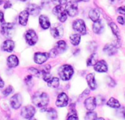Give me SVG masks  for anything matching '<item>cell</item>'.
<instances>
[{"instance_id":"obj_35","label":"cell","mask_w":125,"mask_h":120,"mask_svg":"<svg viewBox=\"0 0 125 120\" xmlns=\"http://www.w3.org/2000/svg\"><path fill=\"white\" fill-rule=\"evenodd\" d=\"M106 83H107V84H108L109 87H114L116 86V82H115V81H114L112 78H111V77H109V76L106 77Z\"/></svg>"},{"instance_id":"obj_7","label":"cell","mask_w":125,"mask_h":120,"mask_svg":"<svg viewBox=\"0 0 125 120\" xmlns=\"http://www.w3.org/2000/svg\"><path fill=\"white\" fill-rule=\"evenodd\" d=\"M25 39L29 45H34L38 40V37L35 31L33 29H29L25 34Z\"/></svg>"},{"instance_id":"obj_4","label":"cell","mask_w":125,"mask_h":120,"mask_svg":"<svg viewBox=\"0 0 125 120\" xmlns=\"http://www.w3.org/2000/svg\"><path fill=\"white\" fill-rule=\"evenodd\" d=\"M1 34L6 37L7 38L10 39L13 37L15 34V28L14 25L12 23H4L1 26Z\"/></svg>"},{"instance_id":"obj_33","label":"cell","mask_w":125,"mask_h":120,"mask_svg":"<svg viewBox=\"0 0 125 120\" xmlns=\"http://www.w3.org/2000/svg\"><path fill=\"white\" fill-rule=\"evenodd\" d=\"M29 72H30L31 76H34L36 77H39L40 76V71H39L37 69L34 68V67H30L29 69Z\"/></svg>"},{"instance_id":"obj_44","label":"cell","mask_w":125,"mask_h":120,"mask_svg":"<svg viewBox=\"0 0 125 120\" xmlns=\"http://www.w3.org/2000/svg\"><path fill=\"white\" fill-rule=\"evenodd\" d=\"M89 94V89H86L84 92H83V93L81 95V97H83V96H86V95H88Z\"/></svg>"},{"instance_id":"obj_21","label":"cell","mask_w":125,"mask_h":120,"mask_svg":"<svg viewBox=\"0 0 125 120\" xmlns=\"http://www.w3.org/2000/svg\"><path fill=\"white\" fill-rule=\"evenodd\" d=\"M86 81L88 83V85L91 90H94L97 88V83L94 78V73H89L86 76Z\"/></svg>"},{"instance_id":"obj_37","label":"cell","mask_w":125,"mask_h":120,"mask_svg":"<svg viewBox=\"0 0 125 120\" xmlns=\"http://www.w3.org/2000/svg\"><path fill=\"white\" fill-rule=\"evenodd\" d=\"M12 91H13L12 87L11 86H9L8 87H7V88L3 91V95H4V96H7V95H9L10 93H12Z\"/></svg>"},{"instance_id":"obj_47","label":"cell","mask_w":125,"mask_h":120,"mask_svg":"<svg viewBox=\"0 0 125 120\" xmlns=\"http://www.w3.org/2000/svg\"><path fill=\"white\" fill-rule=\"evenodd\" d=\"M96 120H105L103 118H98V119H97Z\"/></svg>"},{"instance_id":"obj_5","label":"cell","mask_w":125,"mask_h":120,"mask_svg":"<svg viewBox=\"0 0 125 120\" xmlns=\"http://www.w3.org/2000/svg\"><path fill=\"white\" fill-rule=\"evenodd\" d=\"M73 29L79 33L80 34L84 35L86 34V24L83 20L82 19H76L73 23Z\"/></svg>"},{"instance_id":"obj_1","label":"cell","mask_w":125,"mask_h":120,"mask_svg":"<svg viewBox=\"0 0 125 120\" xmlns=\"http://www.w3.org/2000/svg\"><path fill=\"white\" fill-rule=\"evenodd\" d=\"M32 103L39 108L45 107L49 103V96L45 92H37L32 97Z\"/></svg>"},{"instance_id":"obj_20","label":"cell","mask_w":125,"mask_h":120,"mask_svg":"<svg viewBox=\"0 0 125 120\" xmlns=\"http://www.w3.org/2000/svg\"><path fill=\"white\" fill-rule=\"evenodd\" d=\"M18 64H19V60H18V58L17 57V56L10 55V56H8V58L7 59V65L9 67H10V68L15 67L18 65Z\"/></svg>"},{"instance_id":"obj_34","label":"cell","mask_w":125,"mask_h":120,"mask_svg":"<svg viewBox=\"0 0 125 120\" xmlns=\"http://www.w3.org/2000/svg\"><path fill=\"white\" fill-rule=\"evenodd\" d=\"M117 116L119 117L120 118L122 119H124L125 120V107H120L119 109L117 111Z\"/></svg>"},{"instance_id":"obj_46","label":"cell","mask_w":125,"mask_h":120,"mask_svg":"<svg viewBox=\"0 0 125 120\" xmlns=\"http://www.w3.org/2000/svg\"><path fill=\"white\" fill-rule=\"evenodd\" d=\"M75 2H78V1H89V0H72Z\"/></svg>"},{"instance_id":"obj_13","label":"cell","mask_w":125,"mask_h":120,"mask_svg":"<svg viewBox=\"0 0 125 120\" xmlns=\"http://www.w3.org/2000/svg\"><path fill=\"white\" fill-rule=\"evenodd\" d=\"M94 66V70L98 73H106L108 71V65L105 60L97 62V63Z\"/></svg>"},{"instance_id":"obj_40","label":"cell","mask_w":125,"mask_h":120,"mask_svg":"<svg viewBox=\"0 0 125 120\" xmlns=\"http://www.w3.org/2000/svg\"><path fill=\"white\" fill-rule=\"evenodd\" d=\"M117 12L119 13V14H122V15H125V6H122V7H119L117 10Z\"/></svg>"},{"instance_id":"obj_42","label":"cell","mask_w":125,"mask_h":120,"mask_svg":"<svg viewBox=\"0 0 125 120\" xmlns=\"http://www.w3.org/2000/svg\"><path fill=\"white\" fill-rule=\"evenodd\" d=\"M4 23H5L4 18V13L0 11V26H1Z\"/></svg>"},{"instance_id":"obj_52","label":"cell","mask_w":125,"mask_h":120,"mask_svg":"<svg viewBox=\"0 0 125 120\" xmlns=\"http://www.w3.org/2000/svg\"></svg>"},{"instance_id":"obj_26","label":"cell","mask_w":125,"mask_h":120,"mask_svg":"<svg viewBox=\"0 0 125 120\" xmlns=\"http://www.w3.org/2000/svg\"><path fill=\"white\" fill-rule=\"evenodd\" d=\"M107 105L113 109H119L121 107L120 103L116 98H111L109 99V100L107 103Z\"/></svg>"},{"instance_id":"obj_9","label":"cell","mask_w":125,"mask_h":120,"mask_svg":"<svg viewBox=\"0 0 125 120\" xmlns=\"http://www.w3.org/2000/svg\"><path fill=\"white\" fill-rule=\"evenodd\" d=\"M51 34L56 39H59V38L62 37L64 34L63 27L59 24H56V23L54 24L51 28Z\"/></svg>"},{"instance_id":"obj_31","label":"cell","mask_w":125,"mask_h":120,"mask_svg":"<svg viewBox=\"0 0 125 120\" xmlns=\"http://www.w3.org/2000/svg\"><path fill=\"white\" fill-rule=\"evenodd\" d=\"M67 120H78L77 113H76L75 109L70 110V113H69V114L67 116Z\"/></svg>"},{"instance_id":"obj_22","label":"cell","mask_w":125,"mask_h":120,"mask_svg":"<svg viewBox=\"0 0 125 120\" xmlns=\"http://www.w3.org/2000/svg\"><path fill=\"white\" fill-rule=\"evenodd\" d=\"M67 45L66 42L64 40H59L56 43L54 48L59 54H62L63 52H64L67 50Z\"/></svg>"},{"instance_id":"obj_18","label":"cell","mask_w":125,"mask_h":120,"mask_svg":"<svg viewBox=\"0 0 125 120\" xmlns=\"http://www.w3.org/2000/svg\"><path fill=\"white\" fill-rule=\"evenodd\" d=\"M39 22H40V26L43 29H49L51 26V22L49 18L45 15H41L40 16L39 18Z\"/></svg>"},{"instance_id":"obj_25","label":"cell","mask_w":125,"mask_h":120,"mask_svg":"<svg viewBox=\"0 0 125 120\" xmlns=\"http://www.w3.org/2000/svg\"><path fill=\"white\" fill-rule=\"evenodd\" d=\"M109 26H110V27H111V29L112 30V32L116 36L117 40L119 41L120 40V32H119V27L116 26V24L115 23H110Z\"/></svg>"},{"instance_id":"obj_17","label":"cell","mask_w":125,"mask_h":120,"mask_svg":"<svg viewBox=\"0 0 125 120\" xmlns=\"http://www.w3.org/2000/svg\"><path fill=\"white\" fill-rule=\"evenodd\" d=\"M103 51L108 56H113L117 53L118 48L115 45H114L112 43H108L104 47Z\"/></svg>"},{"instance_id":"obj_2","label":"cell","mask_w":125,"mask_h":120,"mask_svg":"<svg viewBox=\"0 0 125 120\" xmlns=\"http://www.w3.org/2000/svg\"><path fill=\"white\" fill-rule=\"evenodd\" d=\"M58 73L62 80L69 81L72 78V76L74 73V70L71 65H64L60 67V68L59 69Z\"/></svg>"},{"instance_id":"obj_39","label":"cell","mask_w":125,"mask_h":120,"mask_svg":"<svg viewBox=\"0 0 125 120\" xmlns=\"http://www.w3.org/2000/svg\"><path fill=\"white\" fill-rule=\"evenodd\" d=\"M49 54V57L51 58H55L57 55H58V53L56 52V51L55 50V48H53L50 51V52L48 53Z\"/></svg>"},{"instance_id":"obj_27","label":"cell","mask_w":125,"mask_h":120,"mask_svg":"<svg viewBox=\"0 0 125 120\" xmlns=\"http://www.w3.org/2000/svg\"><path fill=\"white\" fill-rule=\"evenodd\" d=\"M81 37L80 34H73L70 37V40L71 43L75 46L79 45V43L81 42Z\"/></svg>"},{"instance_id":"obj_16","label":"cell","mask_w":125,"mask_h":120,"mask_svg":"<svg viewBox=\"0 0 125 120\" xmlns=\"http://www.w3.org/2000/svg\"><path fill=\"white\" fill-rule=\"evenodd\" d=\"M84 105L86 109L89 111H92L95 109L97 104H96V101H95V98L94 97H91L87 99H86L85 102H84Z\"/></svg>"},{"instance_id":"obj_3","label":"cell","mask_w":125,"mask_h":120,"mask_svg":"<svg viewBox=\"0 0 125 120\" xmlns=\"http://www.w3.org/2000/svg\"><path fill=\"white\" fill-rule=\"evenodd\" d=\"M53 13L58 18L60 22L64 23L67 19V13L62 5H56L53 9Z\"/></svg>"},{"instance_id":"obj_30","label":"cell","mask_w":125,"mask_h":120,"mask_svg":"<svg viewBox=\"0 0 125 120\" xmlns=\"http://www.w3.org/2000/svg\"><path fill=\"white\" fill-rule=\"evenodd\" d=\"M48 113V117L51 120H56L57 118V112L54 109H49L46 110Z\"/></svg>"},{"instance_id":"obj_32","label":"cell","mask_w":125,"mask_h":120,"mask_svg":"<svg viewBox=\"0 0 125 120\" xmlns=\"http://www.w3.org/2000/svg\"><path fill=\"white\" fill-rule=\"evenodd\" d=\"M97 117V113H95L94 111H89L86 114L85 120H96Z\"/></svg>"},{"instance_id":"obj_45","label":"cell","mask_w":125,"mask_h":120,"mask_svg":"<svg viewBox=\"0 0 125 120\" xmlns=\"http://www.w3.org/2000/svg\"><path fill=\"white\" fill-rule=\"evenodd\" d=\"M4 81H3V80L1 79V78L0 77V88L4 87Z\"/></svg>"},{"instance_id":"obj_41","label":"cell","mask_w":125,"mask_h":120,"mask_svg":"<svg viewBox=\"0 0 125 120\" xmlns=\"http://www.w3.org/2000/svg\"><path fill=\"white\" fill-rule=\"evenodd\" d=\"M117 21L119 23H120L121 25H124L125 24V18L122 16H119L117 18Z\"/></svg>"},{"instance_id":"obj_15","label":"cell","mask_w":125,"mask_h":120,"mask_svg":"<svg viewBox=\"0 0 125 120\" xmlns=\"http://www.w3.org/2000/svg\"><path fill=\"white\" fill-rule=\"evenodd\" d=\"M14 48H15V43L10 39L5 40L1 45V50L6 52H12L14 50Z\"/></svg>"},{"instance_id":"obj_24","label":"cell","mask_w":125,"mask_h":120,"mask_svg":"<svg viewBox=\"0 0 125 120\" xmlns=\"http://www.w3.org/2000/svg\"><path fill=\"white\" fill-rule=\"evenodd\" d=\"M100 13L97 9H92L89 13V17L93 22L98 21L100 19Z\"/></svg>"},{"instance_id":"obj_51","label":"cell","mask_w":125,"mask_h":120,"mask_svg":"<svg viewBox=\"0 0 125 120\" xmlns=\"http://www.w3.org/2000/svg\"><path fill=\"white\" fill-rule=\"evenodd\" d=\"M111 1H114V0H111Z\"/></svg>"},{"instance_id":"obj_23","label":"cell","mask_w":125,"mask_h":120,"mask_svg":"<svg viewBox=\"0 0 125 120\" xmlns=\"http://www.w3.org/2000/svg\"><path fill=\"white\" fill-rule=\"evenodd\" d=\"M103 29H104V26L103 25L102 21L100 19L98 21L94 22V24H93V26H92V29H93V32L95 34H101L103 32Z\"/></svg>"},{"instance_id":"obj_28","label":"cell","mask_w":125,"mask_h":120,"mask_svg":"<svg viewBox=\"0 0 125 120\" xmlns=\"http://www.w3.org/2000/svg\"><path fill=\"white\" fill-rule=\"evenodd\" d=\"M47 83L49 87L57 88L59 86V79L56 77H52Z\"/></svg>"},{"instance_id":"obj_14","label":"cell","mask_w":125,"mask_h":120,"mask_svg":"<svg viewBox=\"0 0 125 120\" xmlns=\"http://www.w3.org/2000/svg\"><path fill=\"white\" fill-rule=\"evenodd\" d=\"M26 10H27V12H29V15H31L33 16H36V15H37L40 14V10H41V7L40 6H38L37 4H30L26 7Z\"/></svg>"},{"instance_id":"obj_49","label":"cell","mask_w":125,"mask_h":120,"mask_svg":"<svg viewBox=\"0 0 125 120\" xmlns=\"http://www.w3.org/2000/svg\"><path fill=\"white\" fill-rule=\"evenodd\" d=\"M29 120H35V119H34V118H31V119H29Z\"/></svg>"},{"instance_id":"obj_19","label":"cell","mask_w":125,"mask_h":120,"mask_svg":"<svg viewBox=\"0 0 125 120\" xmlns=\"http://www.w3.org/2000/svg\"><path fill=\"white\" fill-rule=\"evenodd\" d=\"M29 15V14L27 12V10H23L20 12V14L18 15V21L21 26H26L27 22H28Z\"/></svg>"},{"instance_id":"obj_11","label":"cell","mask_w":125,"mask_h":120,"mask_svg":"<svg viewBox=\"0 0 125 120\" xmlns=\"http://www.w3.org/2000/svg\"><path fill=\"white\" fill-rule=\"evenodd\" d=\"M68 102H69L68 96L64 92H62L58 95L57 100L56 101V105L58 107H64L67 106Z\"/></svg>"},{"instance_id":"obj_8","label":"cell","mask_w":125,"mask_h":120,"mask_svg":"<svg viewBox=\"0 0 125 120\" xmlns=\"http://www.w3.org/2000/svg\"><path fill=\"white\" fill-rule=\"evenodd\" d=\"M35 112H36V110H35V108L34 106H25L22 109L21 114L23 118L29 120V119L33 117Z\"/></svg>"},{"instance_id":"obj_12","label":"cell","mask_w":125,"mask_h":120,"mask_svg":"<svg viewBox=\"0 0 125 120\" xmlns=\"http://www.w3.org/2000/svg\"><path fill=\"white\" fill-rule=\"evenodd\" d=\"M22 104V97L20 94H16L12 97L10 99V105L14 109H18L21 106Z\"/></svg>"},{"instance_id":"obj_38","label":"cell","mask_w":125,"mask_h":120,"mask_svg":"<svg viewBox=\"0 0 125 120\" xmlns=\"http://www.w3.org/2000/svg\"><path fill=\"white\" fill-rule=\"evenodd\" d=\"M52 2L56 5H64L66 4L67 2V0H52Z\"/></svg>"},{"instance_id":"obj_10","label":"cell","mask_w":125,"mask_h":120,"mask_svg":"<svg viewBox=\"0 0 125 120\" xmlns=\"http://www.w3.org/2000/svg\"><path fill=\"white\" fill-rule=\"evenodd\" d=\"M49 58L48 53H41V52H37L34 54V60L35 63L38 65H42L44 62H45Z\"/></svg>"},{"instance_id":"obj_36","label":"cell","mask_w":125,"mask_h":120,"mask_svg":"<svg viewBox=\"0 0 125 120\" xmlns=\"http://www.w3.org/2000/svg\"><path fill=\"white\" fill-rule=\"evenodd\" d=\"M95 101H96V104L97 105L101 106V105H103L104 104V103H105V98L103 96H101V95H98L95 98Z\"/></svg>"},{"instance_id":"obj_6","label":"cell","mask_w":125,"mask_h":120,"mask_svg":"<svg viewBox=\"0 0 125 120\" xmlns=\"http://www.w3.org/2000/svg\"><path fill=\"white\" fill-rule=\"evenodd\" d=\"M65 10L68 15L70 17H75L78 13V7L77 2H75L73 1H70L69 2H67Z\"/></svg>"},{"instance_id":"obj_48","label":"cell","mask_w":125,"mask_h":120,"mask_svg":"<svg viewBox=\"0 0 125 120\" xmlns=\"http://www.w3.org/2000/svg\"><path fill=\"white\" fill-rule=\"evenodd\" d=\"M3 3V0H0V5Z\"/></svg>"},{"instance_id":"obj_29","label":"cell","mask_w":125,"mask_h":120,"mask_svg":"<svg viewBox=\"0 0 125 120\" xmlns=\"http://www.w3.org/2000/svg\"><path fill=\"white\" fill-rule=\"evenodd\" d=\"M97 63V56L95 53H93L87 59V66H94Z\"/></svg>"},{"instance_id":"obj_43","label":"cell","mask_w":125,"mask_h":120,"mask_svg":"<svg viewBox=\"0 0 125 120\" xmlns=\"http://www.w3.org/2000/svg\"><path fill=\"white\" fill-rule=\"evenodd\" d=\"M12 7L11 2H10V1H6L5 3H4V9H8V8H10V7Z\"/></svg>"},{"instance_id":"obj_50","label":"cell","mask_w":125,"mask_h":120,"mask_svg":"<svg viewBox=\"0 0 125 120\" xmlns=\"http://www.w3.org/2000/svg\"><path fill=\"white\" fill-rule=\"evenodd\" d=\"M19 1H27V0H19Z\"/></svg>"}]
</instances>
